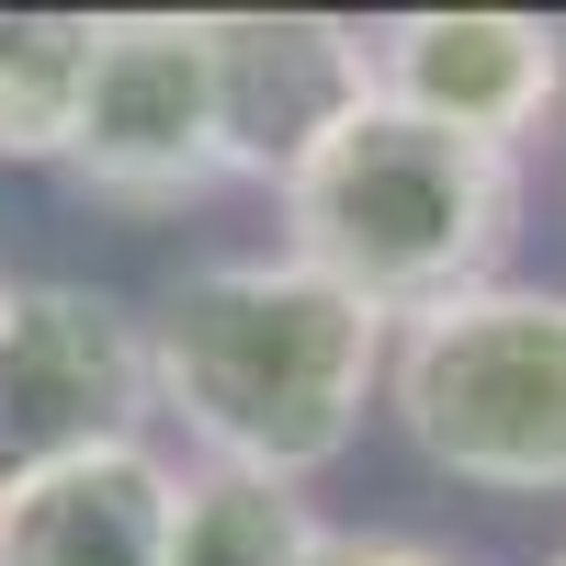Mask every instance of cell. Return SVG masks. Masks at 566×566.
Wrapping results in <instances>:
<instances>
[{"label":"cell","instance_id":"obj_1","mask_svg":"<svg viewBox=\"0 0 566 566\" xmlns=\"http://www.w3.org/2000/svg\"><path fill=\"white\" fill-rule=\"evenodd\" d=\"M159 408L227 476L306 488L340 464L363 408L386 397V317L352 306L306 261H205L148 317Z\"/></svg>","mask_w":566,"mask_h":566},{"label":"cell","instance_id":"obj_2","mask_svg":"<svg viewBox=\"0 0 566 566\" xmlns=\"http://www.w3.org/2000/svg\"><path fill=\"white\" fill-rule=\"evenodd\" d=\"M510 227H522V159L476 148V136H442L397 103H363L283 181V261L340 283L386 328L488 295Z\"/></svg>","mask_w":566,"mask_h":566},{"label":"cell","instance_id":"obj_3","mask_svg":"<svg viewBox=\"0 0 566 566\" xmlns=\"http://www.w3.org/2000/svg\"><path fill=\"white\" fill-rule=\"evenodd\" d=\"M386 408L453 488L566 499V295L488 283L408 317L386 340Z\"/></svg>","mask_w":566,"mask_h":566},{"label":"cell","instance_id":"obj_4","mask_svg":"<svg viewBox=\"0 0 566 566\" xmlns=\"http://www.w3.org/2000/svg\"><path fill=\"white\" fill-rule=\"evenodd\" d=\"M148 419H159L148 317H125L103 283H12V306H0V488L91 453H136Z\"/></svg>","mask_w":566,"mask_h":566},{"label":"cell","instance_id":"obj_5","mask_svg":"<svg viewBox=\"0 0 566 566\" xmlns=\"http://www.w3.org/2000/svg\"><path fill=\"white\" fill-rule=\"evenodd\" d=\"M57 170L91 205H125V216H170V205L216 193L227 181V136H216L205 23H181V12H103L80 136H69Z\"/></svg>","mask_w":566,"mask_h":566},{"label":"cell","instance_id":"obj_6","mask_svg":"<svg viewBox=\"0 0 566 566\" xmlns=\"http://www.w3.org/2000/svg\"><path fill=\"white\" fill-rule=\"evenodd\" d=\"M363 69H374V103H397L442 136H476V148H522L566 103V23L397 12V23H363Z\"/></svg>","mask_w":566,"mask_h":566},{"label":"cell","instance_id":"obj_7","mask_svg":"<svg viewBox=\"0 0 566 566\" xmlns=\"http://www.w3.org/2000/svg\"><path fill=\"white\" fill-rule=\"evenodd\" d=\"M205 69H216L227 170L272 181V193L374 103L363 34L352 23H317V12H216L205 23Z\"/></svg>","mask_w":566,"mask_h":566},{"label":"cell","instance_id":"obj_8","mask_svg":"<svg viewBox=\"0 0 566 566\" xmlns=\"http://www.w3.org/2000/svg\"><path fill=\"white\" fill-rule=\"evenodd\" d=\"M170 499H181V476L148 442L23 476V488H0V566H159Z\"/></svg>","mask_w":566,"mask_h":566},{"label":"cell","instance_id":"obj_9","mask_svg":"<svg viewBox=\"0 0 566 566\" xmlns=\"http://www.w3.org/2000/svg\"><path fill=\"white\" fill-rule=\"evenodd\" d=\"M317 544H328V522L306 510V488L205 464V476H181V499H170L159 566H317Z\"/></svg>","mask_w":566,"mask_h":566},{"label":"cell","instance_id":"obj_10","mask_svg":"<svg viewBox=\"0 0 566 566\" xmlns=\"http://www.w3.org/2000/svg\"><path fill=\"white\" fill-rule=\"evenodd\" d=\"M91 12H0V159H69L91 91Z\"/></svg>","mask_w":566,"mask_h":566},{"label":"cell","instance_id":"obj_11","mask_svg":"<svg viewBox=\"0 0 566 566\" xmlns=\"http://www.w3.org/2000/svg\"><path fill=\"white\" fill-rule=\"evenodd\" d=\"M317 566H453L442 544H408V533H328Z\"/></svg>","mask_w":566,"mask_h":566},{"label":"cell","instance_id":"obj_12","mask_svg":"<svg viewBox=\"0 0 566 566\" xmlns=\"http://www.w3.org/2000/svg\"><path fill=\"white\" fill-rule=\"evenodd\" d=\"M544 566H566V544H555V555H544Z\"/></svg>","mask_w":566,"mask_h":566},{"label":"cell","instance_id":"obj_13","mask_svg":"<svg viewBox=\"0 0 566 566\" xmlns=\"http://www.w3.org/2000/svg\"><path fill=\"white\" fill-rule=\"evenodd\" d=\"M0 306H12V283H0Z\"/></svg>","mask_w":566,"mask_h":566}]
</instances>
